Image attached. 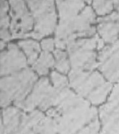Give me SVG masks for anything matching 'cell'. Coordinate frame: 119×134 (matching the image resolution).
Instances as JSON below:
<instances>
[{
  "mask_svg": "<svg viewBox=\"0 0 119 134\" xmlns=\"http://www.w3.org/2000/svg\"><path fill=\"white\" fill-rule=\"evenodd\" d=\"M69 83L78 96L93 105L103 103L112 89V83L105 81L101 74L93 70H71Z\"/></svg>",
  "mask_w": 119,
  "mask_h": 134,
  "instance_id": "cell-2",
  "label": "cell"
},
{
  "mask_svg": "<svg viewBox=\"0 0 119 134\" xmlns=\"http://www.w3.org/2000/svg\"><path fill=\"white\" fill-rule=\"evenodd\" d=\"M93 8L99 16L111 14L114 8V1H94Z\"/></svg>",
  "mask_w": 119,
  "mask_h": 134,
  "instance_id": "cell-17",
  "label": "cell"
},
{
  "mask_svg": "<svg viewBox=\"0 0 119 134\" xmlns=\"http://www.w3.org/2000/svg\"><path fill=\"white\" fill-rule=\"evenodd\" d=\"M98 68L110 83H119V41L104 47L98 56Z\"/></svg>",
  "mask_w": 119,
  "mask_h": 134,
  "instance_id": "cell-9",
  "label": "cell"
},
{
  "mask_svg": "<svg viewBox=\"0 0 119 134\" xmlns=\"http://www.w3.org/2000/svg\"><path fill=\"white\" fill-rule=\"evenodd\" d=\"M10 4L7 1L1 2V39L8 42L12 39L10 32Z\"/></svg>",
  "mask_w": 119,
  "mask_h": 134,
  "instance_id": "cell-15",
  "label": "cell"
},
{
  "mask_svg": "<svg viewBox=\"0 0 119 134\" xmlns=\"http://www.w3.org/2000/svg\"><path fill=\"white\" fill-rule=\"evenodd\" d=\"M5 48V43L4 42H1V50L3 51V48Z\"/></svg>",
  "mask_w": 119,
  "mask_h": 134,
  "instance_id": "cell-21",
  "label": "cell"
},
{
  "mask_svg": "<svg viewBox=\"0 0 119 134\" xmlns=\"http://www.w3.org/2000/svg\"><path fill=\"white\" fill-rule=\"evenodd\" d=\"M50 79L55 89H61L66 88L69 84V79L58 71H51L50 75Z\"/></svg>",
  "mask_w": 119,
  "mask_h": 134,
  "instance_id": "cell-18",
  "label": "cell"
},
{
  "mask_svg": "<svg viewBox=\"0 0 119 134\" xmlns=\"http://www.w3.org/2000/svg\"><path fill=\"white\" fill-rule=\"evenodd\" d=\"M100 134H119V83L116 84L108 102L100 108Z\"/></svg>",
  "mask_w": 119,
  "mask_h": 134,
  "instance_id": "cell-8",
  "label": "cell"
},
{
  "mask_svg": "<svg viewBox=\"0 0 119 134\" xmlns=\"http://www.w3.org/2000/svg\"><path fill=\"white\" fill-rule=\"evenodd\" d=\"M97 31L104 43H114L117 41L119 35V14L112 12L111 14L100 17L97 20Z\"/></svg>",
  "mask_w": 119,
  "mask_h": 134,
  "instance_id": "cell-11",
  "label": "cell"
},
{
  "mask_svg": "<svg viewBox=\"0 0 119 134\" xmlns=\"http://www.w3.org/2000/svg\"><path fill=\"white\" fill-rule=\"evenodd\" d=\"M18 46L27 57L28 63L31 65H34L41 54V46L39 43L34 39H25L20 41Z\"/></svg>",
  "mask_w": 119,
  "mask_h": 134,
  "instance_id": "cell-13",
  "label": "cell"
},
{
  "mask_svg": "<svg viewBox=\"0 0 119 134\" xmlns=\"http://www.w3.org/2000/svg\"><path fill=\"white\" fill-rule=\"evenodd\" d=\"M10 32L13 38H25L34 30V21L24 1H10Z\"/></svg>",
  "mask_w": 119,
  "mask_h": 134,
  "instance_id": "cell-7",
  "label": "cell"
},
{
  "mask_svg": "<svg viewBox=\"0 0 119 134\" xmlns=\"http://www.w3.org/2000/svg\"><path fill=\"white\" fill-rule=\"evenodd\" d=\"M104 42L97 35L91 38H78L67 46V52L72 70H93L98 66L96 52L104 47Z\"/></svg>",
  "mask_w": 119,
  "mask_h": 134,
  "instance_id": "cell-4",
  "label": "cell"
},
{
  "mask_svg": "<svg viewBox=\"0 0 119 134\" xmlns=\"http://www.w3.org/2000/svg\"><path fill=\"white\" fill-rule=\"evenodd\" d=\"M55 46H56L55 40L51 38H43L41 41V48L43 49V52H54Z\"/></svg>",
  "mask_w": 119,
  "mask_h": 134,
  "instance_id": "cell-19",
  "label": "cell"
},
{
  "mask_svg": "<svg viewBox=\"0 0 119 134\" xmlns=\"http://www.w3.org/2000/svg\"><path fill=\"white\" fill-rule=\"evenodd\" d=\"M56 89L49 79L46 77L40 79L33 88L28 97L25 99L22 108L25 111H34L35 108L47 110L55 105Z\"/></svg>",
  "mask_w": 119,
  "mask_h": 134,
  "instance_id": "cell-6",
  "label": "cell"
},
{
  "mask_svg": "<svg viewBox=\"0 0 119 134\" xmlns=\"http://www.w3.org/2000/svg\"><path fill=\"white\" fill-rule=\"evenodd\" d=\"M56 7L59 19L54 38L56 48L63 50L75 40L96 34L91 25L96 22L95 12L83 1H56Z\"/></svg>",
  "mask_w": 119,
  "mask_h": 134,
  "instance_id": "cell-1",
  "label": "cell"
},
{
  "mask_svg": "<svg viewBox=\"0 0 119 134\" xmlns=\"http://www.w3.org/2000/svg\"><path fill=\"white\" fill-rule=\"evenodd\" d=\"M55 66V58L51 52H43L37 61L32 65L33 70L38 75L45 76L48 75L49 70Z\"/></svg>",
  "mask_w": 119,
  "mask_h": 134,
  "instance_id": "cell-14",
  "label": "cell"
},
{
  "mask_svg": "<svg viewBox=\"0 0 119 134\" xmlns=\"http://www.w3.org/2000/svg\"><path fill=\"white\" fill-rule=\"evenodd\" d=\"M114 6L117 10V13L119 14V1H114Z\"/></svg>",
  "mask_w": 119,
  "mask_h": 134,
  "instance_id": "cell-20",
  "label": "cell"
},
{
  "mask_svg": "<svg viewBox=\"0 0 119 134\" xmlns=\"http://www.w3.org/2000/svg\"><path fill=\"white\" fill-rule=\"evenodd\" d=\"M21 113L18 107H8L3 111V123H1V134H11L18 128L21 123Z\"/></svg>",
  "mask_w": 119,
  "mask_h": 134,
  "instance_id": "cell-12",
  "label": "cell"
},
{
  "mask_svg": "<svg viewBox=\"0 0 119 134\" xmlns=\"http://www.w3.org/2000/svg\"><path fill=\"white\" fill-rule=\"evenodd\" d=\"M53 56L55 58V69L63 75L69 74L71 70V65L68 52L62 49L56 48L53 52Z\"/></svg>",
  "mask_w": 119,
  "mask_h": 134,
  "instance_id": "cell-16",
  "label": "cell"
},
{
  "mask_svg": "<svg viewBox=\"0 0 119 134\" xmlns=\"http://www.w3.org/2000/svg\"><path fill=\"white\" fill-rule=\"evenodd\" d=\"M38 79L34 70L26 68L21 71L1 79V106L7 107L11 102L22 108Z\"/></svg>",
  "mask_w": 119,
  "mask_h": 134,
  "instance_id": "cell-3",
  "label": "cell"
},
{
  "mask_svg": "<svg viewBox=\"0 0 119 134\" xmlns=\"http://www.w3.org/2000/svg\"><path fill=\"white\" fill-rule=\"evenodd\" d=\"M27 7L34 18V26L25 38L31 37L39 40L56 31L57 16L54 1H27Z\"/></svg>",
  "mask_w": 119,
  "mask_h": 134,
  "instance_id": "cell-5",
  "label": "cell"
},
{
  "mask_svg": "<svg viewBox=\"0 0 119 134\" xmlns=\"http://www.w3.org/2000/svg\"><path fill=\"white\" fill-rule=\"evenodd\" d=\"M28 60L19 46L9 43L1 52V76H8L28 68Z\"/></svg>",
  "mask_w": 119,
  "mask_h": 134,
  "instance_id": "cell-10",
  "label": "cell"
}]
</instances>
